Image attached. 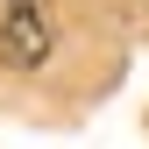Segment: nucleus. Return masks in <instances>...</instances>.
Segmentation results:
<instances>
[{"instance_id":"1","label":"nucleus","mask_w":149,"mask_h":149,"mask_svg":"<svg viewBox=\"0 0 149 149\" xmlns=\"http://www.w3.org/2000/svg\"><path fill=\"white\" fill-rule=\"evenodd\" d=\"M50 36H57V14H50V0H0V57L36 71L50 57Z\"/></svg>"}]
</instances>
